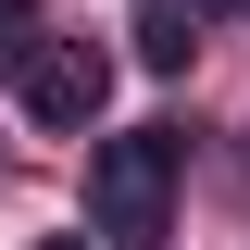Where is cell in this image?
Listing matches in <instances>:
<instances>
[{"mask_svg":"<svg viewBox=\"0 0 250 250\" xmlns=\"http://www.w3.org/2000/svg\"><path fill=\"white\" fill-rule=\"evenodd\" d=\"M38 250H88V238H38Z\"/></svg>","mask_w":250,"mask_h":250,"instance_id":"3957f363","label":"cell"},{"mask_svg":"<svg viewBox=\"0 0 250 250\" xmlns=\"http://www.w3.org/2000/svg\"><path fill=\"white\" fill-rule=\"evenodd\" d=\"M175 163H188L175 125L100 138V163H88V225H100L113 250H163V238H175Z\"/></svg>","mask_w":250,"mask_h":250,"instance_id":"6da1fadb","label":"cell"},{"mask_svg":"<svg viewBox=\"0 0 250 250\" xmlns=\"http://www.w3.org/2000/svg\"><path fill=\"white\" fill-rule=\"evenodd\" d=\"M188 50H200V38H188V13H175V0H138V62H163V75H175Z\"/></svg>","mask_w":250,"mask_h":250,"instance_id":"7a4b0ae2","label":"cell"},{"mask_svg":"<svg viewBox=\"0 0 250 250\" xmlns=\"http://www.w3.org/2000/svg\"><path fill=\"white\" fill-rule=\"evenodd\" d=\"M238 13H250V0H238Z\"/></svg>","mask_w":250,"mask_h":250,"instance_id":"277c9868","label":"cell"}]
</instances>
